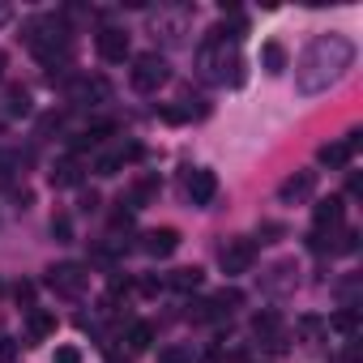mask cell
<instances>
[{"instance_id":"cell-35","label":"cell","mask_w":363,"mask_h":363,"mask_svg":"<svg viewBox=\"0 0 363 363\" xmlns=\"http://www.w3.org/2000/svg\"><path fill=\"white\" fill-rule=\"evenodd\" d=\"M337 363H350V359H337Z\"/></svg>"},{"instance_id":"cell-11","label":"cell","mask_w":363,"mask_h":363,"mask_svg":"<svg viewBox=\"0 0 363 363\" xmlns=\"http://www.w3.org/2000/svg\"><path fill=\"white\" fill-rule=\"evenodd\" d=\"M52 333H56V316L43 312V308H30V312H26V337H30V346H35V342H48Z\"/></svg>"},{"instance_id":"cell-16","label":"cell","mask_w":363,"mask_h":363,"mask_svg":"<svg viewBox=\"0 0 363 363\" xmlns=\"http://www.w3.org/2000/svg\"><path fill=\"white\" fill-rule=\"evenodd\" d=\"M206 303H210V312H214V320H218V316H231V312L244 303V295H240L235 286H223V291H218L214 299H206Z\"/></svg>"},{"instance_id":"cell-31","label":"cell","mask_w":363,"mask_h":363,"mask_svg":"<svg viewBox=\"0 0 363 363\" xmlns=\"http://www.w3.org/2000/svg\"><path fill=\"white\" fill-rule=\"evenodd\" d=\"M299 329H303V333H320V329H325V320H316V316H303V320H299Z\"/></svg>"},{"instance_id":"cell-24","label":"cell","mask_w":363,"mask_h":363,"mask_svg":"<svg viewBox=\"0 0 363 363\" xmlns=\"http://www.w3.org/2000/svg\"><path fill=\"white\" fill-rule=\"evenodd\" d=\"M22 158L18 154H9V150H0V184H9V179H13V167H18Z\"/></svg>"},{"instance_id":"cell-7","label":"cell","mask_w":363,"mask_h":363,"mask_svg":"<svg viewBox=\"0 0 363 363\" xmlns=\"http://www.w3.org/2000/svg\"><path fill=\"white\" fill-rule=\"evenodd\" d=\"M141 248H145V257L162 261V257H171V252L179 248V231H175V227H158V231H145V235H141Z\"/></svg>"},{"instance_id":"cell-2","label":"cell","mask_w":363,"mask_h":363,"mask_svg":"<svg viewBox=\"0 0 363 363\" xmlns=\"http://www.w3.org/2000/svg\"><path fill=\"white\" fill-rule=\"evenodd\" d=\"M48 286H52L56 295H65V299H77V295L90 286V269L77 265V261H60V265L48 269Z\"/></svg>"},{"instance_id":"cell-10","label":"cell","mask_w":363,"mask_h":363,"mask_svg":"<svg viewBox=\"0 0 363 363\" xmlns=\"http://www.w3.org/2000/svg\"><path fill=\"white\" fill-rule=\"evenodd\" d=\"M312 189H316V171H299V175L282 179L278 197H282V201H303V197H312Z\"/></svg>"},{"instance_id":"cell-1","label":"cell","mask_w":363,"mask_h":363,"mask_svg":"<svg viewBox=\"0 0 363 363\" xmlns=\"http://www.w3.org/2000/svg\"><path fill=\"white\" fill-rule=\"evenodd\" d=\"M350 65H354L350 39H342V35H320V39L303 52V60H299V69H295V86H299V94H320V90H329Z\"/></svg>"},{"instance_id":"cell-18","label":"cell","mask_w":363,"mask_h":363,"mask_svg":"<svg viewBox=\"0 0 363 363\" xmlns=\"http://www.w3.org/2000/svg\"><path fill=\"white\" fill-rule=\"evenodd\" d=\"M167 282H171V286H175V291H184V295H189V291H197V286H201V282H206V274H201V269H197V265H189V269H175V274H171V278H167Z\"/></svg>"},{"instance_id":"cell-26","label":"cell","mask_w":363,"mask_h":363,"mask_svg":"<svg viewBox=\"0 0 363 363\" xmlns=\"http://www.w3.org/2000/svg\"><path fill=\"white\" fill-rule=\"evenodd\" d=\"M13 295H18V303H22L26 312L35 308V286H30V282H18V286H13Z\"/></svg>"},{"instance_id":"cell-27","label":"cell","mask_w":363,"mask_h":363,"mask_svg":"<svg viewBox=\"0 0 363 363\" xmlns=\"http://www.w3.org/2000/svg\"><path fill=\"white\" fill-rule=\"evenodd\" d=\"M52 363H82V350L77 346H56V359Z\"/></svg>"},{"instance_id":"cell-22","label":"cell","mask_w":363,"mask_h":363,"mask_svg":"<svg viewBox=\"0 0 363 363\" xmlns=\"http://www.w3.org/2000/svg\"><path fill=\"white\" fill-rule=\"evenodd\" d=\"M158 363H201V359L193 354V346H167L158 354Z\"/></svg>"},{"instance_id":"cell-32","label":"cell","mask_w":363,"mask_h":363,"mask_svg":"<svg viewBox=\"0 0 363 363\" xmlns=\"http://www.w3.org/2000/svg\"><path fill=\"white\" fill-rule=\"evenodd\" d=\"M82 210H99V193H82Z\"/></svg>"},{"instance_id":"cell-4","label":"cell","mask_w":363,"mask_h":363,"mask_svg":"<svg viewBox=\"0 0 363 363\" xmlns=\"http://www.w3.org/2000/svg\"><path fill=\"white\" fill-rule=\"evenodd\" d=\"M252 261H257V244H252V240H227V244H223V252H218V265H223V274H227V278L248 274V269H252Z\"/></svg>"},{"instance_id":"cell-34","label":"cell","mask_w":363,"mask_h":363,"mask_svg":"<svg viewBox=\"0 0 363 363\" xmlns=\"http://www.w3.org/2000/svg\"><path fill=\"white\" fill-rule=\"evenodd\" d=\"M0 73H5V56H0Z\"/></svg>"},{"instance_id":"cell-8","label":"cell","mask_w":363,"mask_h":363,"mask_svg":"<svg viewBox=\"0 0 363 363\" xmlns=\"http://www.w3.org/2000/svg\"><path fill=\"white\" fill-rule=\"evenodd\" d=\"M312 218H316V231H333V227H342V218H346V201H342V197H325V201L312 206Z\"/></svg>"},{"instance_id":"cell-15","label":"cell","mask_w":363,"mask_h":363,"mask_svg":"<svg viewBox=\"0 0 363 363\" xmlns=\"http://www.w3.org/2000/svg\"><path fill=\"white\" fill-rule=\"evenodd\" d=\"M261 69H265L269 77H278V73H286V48L269 39V43L261 48Z\"/></svg>"},{"instance_id":"cell-14","label":"cell","mask_w":363,"mask_h":363,"mask_svg":"<svg viewBox=\"0 0 363 363\" xmlns=\"http://www.w3.org/2000/svg\"><path fill=\"white\" fill-rule=\"evenodd\" d=\"M252 333H257L261 342H274V337H282V316H278L274 308L257 312V316H252Z\"/></svg>"},{"instance_id":"cell-21","label":"cell","mask_w":363,"mask_h":363,"mask_svg":"<svg viewBox=\"0 0 363 363\" xmlns=\"http://www.w3.org/2000/svg\"><path fill=\"white\" fill-rule=\"evenodd\" d=\"M150 342H154V325L150 320H133L128 325V346L133 350H150Z\"/></svg>"},{"instance_id":"cell-33","label":"cell","mask_w":363,"mask_h":363,"mask_svg":"<svg viewBox=\"0 0 363 363\" xmlns=\"http://www.w3.org/2000/svg\"><path fill=\"white\" fill-rule=\"evenodd\" d=\"M107 363H128V359H116V354H111V359H107Z\"/></svg>"},{"instance_id":"cell-25","label":"cell","mask_w":363,"mask_h":363,"mask_svg":"<svg viewBox=\"0 0 363 363\" xmlns=\"http://www.w3.org/2000/svg\"><path fill=\"white\" fill-rule=\"evenodd\" d=\"M52 235H56L60 244H69V240H73V223H69L65 214H60V218H52Z\"/></svg>"},{"instance_id":"cell-19","label":"cell","mask_w":363,"mask_h":363,"mask_svg":"<svg viewBox=\"0 0 363 363\" xmlns=\"http://www.w3.org/2000/svg\"><path fill=\"white\" fill-rule=\"evenodd\" d=\"M218 69H223L218 82H227V86H244V60H240V56H223Z\"/></svg>"},{"instance_id":"cell-12","label":"cell","mask_w":363,"mask_h":363,"mask_svg":"<svg viewBox=\"0 0 363 363\" xmlns=\"http://www.w3.org/2000/svg\"><path fill=\"white\" fill-rule=\"evenodd\" d=\"M99 99H107V82H99V77H94V82H90V77H77V82H73V103H77V107H94Z\"/></svg>"},{"instance_id":"cell-3","label":"cell","mask_w":363,"mask_h":363,"mask_svg":"<svg viewBox=\"0 0 363 363\" xmlns=\"http://www.w3.org/2000/svg\"><path fill=\"white\" fill-rule=\"evenodd\" d=\"M167 77H171V65H167L158 52H145V56H137V60H133V90L154 94Z\"/></svg>"},{"instance_id":"cell-20","label":"cell","mask_w":363,"mask_h":363,"mask_svg":"<svg viewBox=\"0 0 363 363\" xmlns=\"http://www.w3.org/2000/svg\"><path fill=\"white\" fill-rule=\"evenodd\" d=\"M133 154H137V145H128V150H120V154H99L94 171H99V175H116V171L124 167V158H133Z\"/></svg>"},{"instance_id":"cell-30","label":"cell","mask_w":363,"mask_h":363,"mask_svg":"<svg viewBox=\"0 0 363 363\" xmlns=\"http://www.w3.org/2000/svg\"><path fill=\"white\" fill-rule=\"evenodd\" d=\"M167 286V278H141V295H158Z\"/></svg>"},{"instance_id":"cell-28","label":"cell","mask_w":363,"mask_h":363,"mask_svg":"<svg viewBox=\"0 0 363 363\" xmlns=\"http://www.w3.org/2000/svg\"><path fill=\"white\" fill-rule=\"evenodd\" d=\"M133 227V210H116L111 214V231H128Z\"/></svg>"},{"instance_id":"cell-17","label":"cell","mask_w":363,"mask_h":363,"mask_svg":"<svg viewBox=\"0 0 363 363\" xmlns=\"http://www.w3.org/2000/svg\"><path fill=\"white\" fill-rule=\"evenodd\" d=\"M329 329H337L342 337H359V312H354V308L333 312V316H329Z\"/></svg>"},{"instance_id":"cell-6","label":"cell","mask_w":363,"mask_h":363,"mask_svg":"<svg viewBox=\"0 0 363 363\" xmlns=\"http://www.w3.org/2000/svg\"><path fill=\"white\" fill-rule=\"evenodd\" d=\"M189 197H193V206H210L218 197V175L210 167H193L189 171Z\"/></svg>"},{"instance_id":"cell-29","label":"cell","mask_w":363,"mask_h":363,"mask_svg":"<svg viewBox=\"0 0 363 363\" xmlns=\"http://www.w3.org/2000/svg\"><path fill=\"white\" fill-rule=\"evenodd\" d=\"M18 359V342L13 337H0V363H13Z\"/></svg>"},{"instance_id":"cell-5","label":"cell","mask_w":363,"mask_h":363,"mask_svg":"<svg viewBox=\"0 0 363 363\" xmlns=\"http://www.w3.org/2000/svg\"><path fill=\"white\" fill-rule=\"evenodd\" d=\"M94 48H99V56H103L107 65H124V60H128V35H124L120 26H103V30L94 35Z\"/></svg>"},{"instance_id":"cell-9","label":"cell","mask_w":363,"mask_h":363,"mask_svg":"<svg viewBox=\"0 0 363 363\" xmlns=\"http://www.w3.org/2000/svg\"><path fill=\"white\" fill-rule=\"evenodd\" d=\"M354 150H359V133H350L346 141H329V145H320V154H316V158H320L325 167H346Z\"/></svg>"},{"instance_id":"cell-23","label":"cell","mask_w":363,"mask_h":363,"mask_svg":"<svg viewBox=\"0 0 363 363\" xmlns=\"http://www.w3.org/2000/svg\"><path fill=\"white\" fill-rule=\"evenodd\" d=\"M9 111L13 116H30V94L22 86H9Z\"/></svg>"},{"instance_id":"cell-13","label":"cell","mask_w":363,"mask_h":363,"mask_svg":"<svg viewBox=\"0 0 363 363\" xmlns=\"http://www.w3.org/2000/svg\"><path fill=\"white\" fill-rule=\"evenodd\" d=\"M52 184H56V189H77V184H82V162H77L73 154L52 167Z\"/></svg>"}]
</instances>
